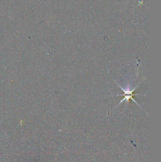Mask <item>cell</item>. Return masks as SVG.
<instances>
[{"label":"cell","instance_id":"1","mask_svg":"<svg viewBox=\"0 0 161 162\" xmlns=\"http://www.w3.org/2000/svg\"><path fill=\"white\" fill-rule=\"evenodd\" d=\"M137 86H138V85H137V86L136 87H135V88L133 89V90H132V91H130V90L125 91V90H124V89H123V88L122 87L119 86L121 88L122 90L124 92V94H120V95H118V96H124V98L123 99L122 101H121L120 103H121L122 102H123V101H124L125 100H126V102H127L128 103L130 99H132V100H133L134 102H135L137 103L136 102H135V100H134V99L132 98V97H133V96H136V95H139V94H135V93H133V91H134V90L136 89V88L137 87Z\"/></svg>","mask_w":161,"mask_h":162}]
</instances>
